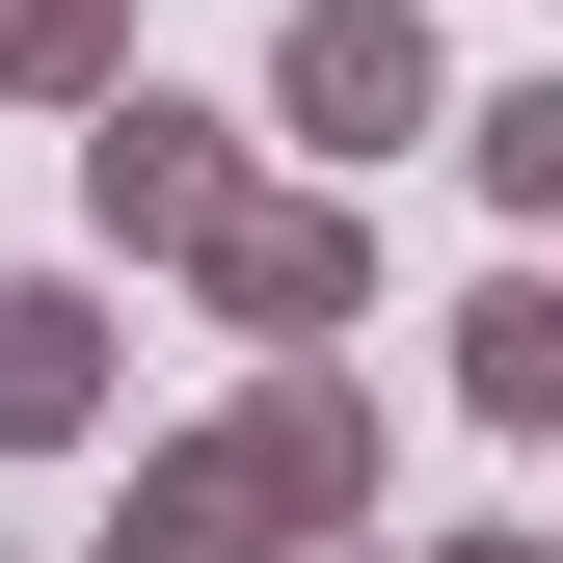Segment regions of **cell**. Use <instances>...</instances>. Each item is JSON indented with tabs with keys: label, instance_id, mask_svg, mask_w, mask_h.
<instances>
[{
	"label": "cell",
	"instance_id": "cell-1",
	"mask_svg": "<svg viewBox=\"0 0 563 563\" xmlns=\"http://www.w3.org/2000/svg\"><path fill=\"white\" fill-rule=\"evenodd\" d=\"M54 402H81V322H54V296H0V430H54Z\"/></svg>",
	"mask_w": 563,
	"mask_h": 563
}]
</instances>
